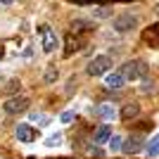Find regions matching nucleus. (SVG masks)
<instances>
[{
  "mask_svg": "<svg viewBox=\"0 0 159 159\" xmlns=\"http://www.w3.org/2000/svg\"><path fill=\"white\" fill-rule=\"evenodd\" d=\"M109 66H112V60H109L107 55H100V57H95V60L88 64V74H90V76H102Z\"/></svg>",
  "mask_w": 159,
  "mask_h": 159,
  "instance_id": "f03ea898",
  "label": "nucleus"
},
{
  "mask_svg": "<svg viewBox=\"0 0 159 159\" xmlns=\"http://www.w3.org/2000/svg\"><path fill=\"white\" fill-rule=\"evenodd\" d=\"M121 150H124L126 154H135V152L140 150V135H131V138L121 145Z\"/></svg>",
  "mask_w": 159,
  "mask_h": 159,
  "instance_id": "6e6552de",
  "label": "nucleus"
},
{
  "mask_svg": "<svg viewBox=\"0 0 159 159\" xmlns=\"http://www.w3.org/2000/svg\"><path fill=\"white\" fill-rule=\"evenodd\" d=\"M107 14H112V7H109V5L95 7V17H107Z\"/></svg>",
  "mask_w": 159,
  "mask_h": 159,
  "instance_id": "4468645a",
  "label": "nucleus"
},
{
  "mask_svg": "<svg viewBox=\"0 0 159 159\" xmlns=\"http://www.w3.org/2000/svg\"><path fill=\"white\" fill-rule=\"evenodd\" d=\"M88 152H90V154H93V157H102V150H98V147H90V150H88Z\"/></svg>",
  "mask_w": 159,
  "mask_h": 159,
  "instance_id": "aec40b11",
  "label": "nucleus"
},
{
  "mask_svg": "<svg viewBox=\"0 0 159 159\" xmlns=\"http://www.w3.org/2000/svg\"><path fill=\"white\" fill-rule=\"evenodd\" d=\"M109 147H112V152L121 147V138H119V135H112V138H109Z\"/></svg>",
  "mask_w": 159,
  "mask_h": 159,
  "instance_id": "2eb2a0df",
  "label": "nucleus"
},
{
  "mask_svg": "<svg viewBox=\"0 0 159 159\" xmlns=\"http://www.w3.org/2000/svg\"><path fill=\"white\" fill-rule=\"evenodd\" d=\"M124 76L121 74H109L107 76V88H112V90H119V88H124Z\"/></svg>",
  "mask_w": 159,
  "mask_h": 159,
  "instance_id": "1a4fd4ad",
  "label": "nucleus"
},
{
  "mask_svg": "<svg viewBox=\"0 0 159 159\" xmlns=\"http://www.w3.org/2000/svg\"><path fill=\"white\" fill-rule=\"evenodd\" d=\"M109 138H112V126L109 124H102V126L95 131V143H109Z\"/></svg>",
  "mask_w": 159,
  "mask_h": 159,
  "instance_id": "0eeeda50",
  "label": "nucleus"
},
{
  "mask_svg": "<svg viewBox=\"0 0 159 159\" xmlns=\"http://www.w3.org/2000/svg\"><path fill=\"white\" fill-rule=\"evenodd\" d=\"M45 79H48V81H52V79H57V71H55V69H48V74H45Z\"/></svg>",
  "mask_w": 159,
  "mask_h": 159,
  "instance_id": "6ab92c4d",
  "label": "nucleus"
},
{
  "mask_svg": "<svg viewBox=\"0 0 159 159\" xmlns=\"http://www.w3.org/2000/svg\"><path fill=\"white\" fill-rule=\"evenodd\" d=\"M138 21H135V17H131V14H124V17H119V19L114 21V29L116 31H126V29H131V26H135Z\"/></svg>",
  "mask_w": 159,
  "mask_h": 159,
  "instance_id": "423d86ee",
  "label": "nucleus"
},
{
  "mask_svg": "<svg viewBox=\"0 0 159 159\" xmlns=\"http://www.w3.org/2000/svg\"><path fill=\"white\" fill-rule=\"evenodd\" d=\"M145 74V64L140 60H133V62H126V64L121 66V76H124V81L126 79H131V81H135V79H140Z\"/></svg>",
  "mask_w": 159,
  "mask_h": 159,
  "instance_id": "f257e3e1",
  "label": "nucleus"
},
{
  "mask_svg": "<svg viewBox=\"0 0 159 159\" xmlns=\"http://www.w3.org/2000/svg\"><path fill=\"white\" fill-rule=\"evenodd\" d=\"M31 119L33 121H40V126H45V124H48V116H45V114H38V112H33Z\"/></svg>",
  "mask_w": 159,
  "mask_h": 159,
  "instance_id": "dca6fc26",
  "label": "nucleus"
},
{
  "mask_svg": "<svg viewBox=\"0 0 159 159\" xmlns=\"http://www.w3.org/2000/svg\"><path fill=\"white\" fill-rule=\"evenodd\" d=\"M2 107H5L7 114H17V112H24L29 107V100L26 98H12V100H7Z\"/></svg>",
  "mask_w": 159,
  "mask_h": 159,
  "instance_id": "20e7f679",
  "label": "nucleus"
},
{
  "mask_svg": "<svg viewBox=\"0 0 159 159\" xmlns=\"http://www.w3.org/2000/svg\"><path fill=\"white\" fill-rule=\"evenodd\" d=\"M157 154H159V135H154L147 143V157H157Z\"/></svg>",
  "mask_w": 159,
  "mask_h": 159,
  "instance_id": "f8f14e48",
  "label": "nucleus"
},
{
  "mask_svg": "<svg viewBox=\"0 0 159 159\" xmlns=\"http://www.w3.org/2000/svg\"><path fill=\"white\" fill-rule=\"evenodd\" d=\"M38 31H40V38H43V50H45V52H52L55 48H57V36H55V31L50 26H45V24H43Z\"/></svg>",
  "mask_w": 159,
  "mask_h": 159,
  "instance_id": "7ed1b4c3",
  "label": "nucleus"
},
{
  "mask_svg": "<svg viewBox=\"0 0 159 159\" xmlns=\"http://www.w3.org/2000/svg\"><path fill=\"white\" fill-rule=\"evenodd\" d=\"M71 119H74V112H64L62 114V121H64V124H69Z\"/></svg>",
  "mask_w": 159,
  "mask_h": 159,
  "instance_id": "a211bd4d",
  "label": "nucleus"
},
{
  "mask_svg": "<svg viewBox=\"0 0 159 159\" xmlns=\"http://www.w3.org/2000/svg\"><path fill=\"white\" fill-rule=\"evenodd\" d=\"M33 135H36V133H33V128L29 126V124H19V126H17V140H19V143H31Z\"/></svg>",
  "mask_w": 159,
  "mask_h": 159,
  "instance_id": "39448f33",
  "label": "nucleus"
},
{
  "mask_svg": "<svg viewBox=\"0 0 159 159\" xmlns=\"http://www.w3.org/2000/svg\"><path fill=\"white\" fill-rule=\"evenodd\" d=\"M138 112H140V107L135 105V102H131V105H126V107H124V112H121V119H124V121H131V119H133V116H135Z\"/></svg>",
  "mask_w": 159,
  "mask_h": 159,
  "instance_id": "9b49d317",
  "label": "nucleus"
},
{
  "mask_svg": "<svg viewBox=\"0 0 159 159\" xmlns=\"http://www.w3.org/2000/svg\"><path fill=\"white\" fill-rule=\"evenodd\" d=\"M86 26H88L86 21H74V24H71V29H74V31H86Z\"/></svg>",
  "mask_w": 159,
  "mask_h": 159,
  "instance_id": "f3484780",
  "label": "nucleus"
},
{
  "mask_svg": "<svg viewBox=\"0 0 159 159\" xmlns=\"http://www.w3.org/2000/svg\"><path fill=\"white\" fill-rule=\"evenodd\" d=\"M95 114H100L102 119H107V121H112L116 114H114V107H109V105H100V107H95Z\"/></svg>",
  "mask_w": 159,
  "mask_h": 159,
  "instance_id": "9d476101",
  "label": "nucleus"
},
{
  "mask_svg": "<svg viewBox=\"0 0 159 159\" xmlns=\"http://www.w3.org/2000/svg\"><path fill=\"white\" fill-rule=\"evenodd\" d=\"M154 12H157V14H159V5H157V7H154Z\"/></svg>",
  "mask_w": 159,
  "mask_h": 159,
  "instance_id": "412c9836",
  "label": "nucleus"
},
{
  "mask_svg": "<svg viewBox=\"0 0 159 159\" xmlns=\"http://www.w3.org/2000/svg\"><path fill=\"white\" fill-rule=\"evenodd\" d=\"M60 143H62V133H55V135H50V138L45 140L48 147H55V145H60Z\"/></svg>",
  "mask_w": 159,
  "mask_h": 159,
  "instance_id": "ddd939ff",
  "label": "nucleus"
}]
</instances>
